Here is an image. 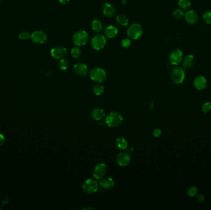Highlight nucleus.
Instances as JSON below:
<instances>
[{"label":"nucleus","instance_id":"obj_1","mask_svg":"<svg viewBox=\"0 0 211 210\" xmlns=\"http://www.w3.org/2000/svg\"><path fill=\"white\" fill-rule=\"evenodd\" d=\"M123 122L122 116L116 112H111L106 118V124L110 128L119 126Z\"/></svg>","mask_w":211,"mask_h":210},{"label":"nucleus","instance_id":"obj_2","mask_svg":"<svg viewBox=\"0 0 211 210\" xmlns=\"http://www.w3.org/2000/svg\"><path fill=\"white\" fill-rule=\"evenodd\" d=\"M106 72L104 69L100 67H95L93 68L89 72V77L90 78L98 83H102L106 79Z\"/></svg>","mask_w":211,"mask_h":210},{"label":"nucleus","instance_id":"obj_3","mask_svg":"<svg viewBox=\"0 0 211 210\" xmlns=\"http://www.w3.org/2000/svg\"><path fill=\"white\" fill-rule=\"evenodd\" d=\"M89 36L88 33L85 30H79L73 36V42L77 46H82L88 42Z\"/></svg>","mask_w":211,"mask_h":210},{"label":"nucleus","instance_id":"obj_4","mask_svg":"<svg viewBox=\"0 0 211 210\" xmlns=\"http://www.w3.org/2000/svg\"><path fill=\"white\" fill-rule=\"evenodd\" d=\"M127 34L130 39H137L143 34V28L139 24H133L128 28Z\"/></svg>","mask_w":211,"mask_h":210},{"label":"nucleus","instance_id":"obj_5","mask_svg":"<svg viewBox=\"0 0 211 210\" xmlns=\"http://www.w3.org/2000/svg\"><path fill=\"white\" fill-rule=\"evenodd\" d=\"M106 44V37L103 35H95L93 37L91 41V45L92 48L96 51L101 50L103 49Z\"/></svg>","mask_w":211,"mask_h":210},{"label":"nucleus","instance_id":"obj_6","mask_svg":"<svg viewBox=\"0 0 211 210\" xmlns=\"http://www.w3.org/2000/svg\"><path fill=\"white\" fill-rule=\"evenodd\" d=\"M185 78V72L182 67H176L171 73L172 81L176 85L182 83Z\"/></svg>","mask_w":211,"mask_h":210},{"label":"nucleus","instance_id":"obj_7","mask_svg":"<svg viewBox=\"0 0 211 210\" xmlns=\"http://www.w3.org/2000/svg\"><path fill=\"white\" fill-rule=\"evenodd\" d=\"M82 189L86 193L92 194L97 192L98 189V184L97 181L94 179H88L83 184Z\"/></svg>","mask_w":211,"mask_h":210},{"label":"nucleus","instance_id":"obj_8","mask_svg":"<svg viewBox=\"0 0 211 210\" xmlns=\"http://www.w3.org/2000/svg\"><path fill=\"white\" fill-rule=\"evenodd\" d=\"M183 57V54L182 51L180 49H175L170 53L169 56V60L171 64L174 66H178L181 62Z\"/></svg>","mask_w":211,"mask_h":210},{"label":"nucleus","instance_id":"obj_9","mask_svg":"<svg viewBox=\"0 0 211 210\" xmlns=\"http://www.w3.org/2000/svg\"><path fill=\"white\" fill-rule=\"evenodd\" d=\"M51 55L56 59H61L64 58L68 54L67 49L61 46H57L51 50Z\"/></svg>","mask_w":211,"mask_h":210},{"label":"nucleus","instance_id":"obj_10","mask_svg":"<svg viewBox=\"0 0 211 210\" xmlns=\"http://www.w3.org/2000/svg\"><path fill=\"white\" fill-rule=\"evenodd\" d=\"M30 38L36 44H43L47 40V35L42 30H36L31 34Z\"/></svg>","mask_w":211,"mask_h":210},{"label":"nucleus","instance_id":"obj_11","mask_svg":"<svg viewBox=\"0 0 211 210\" xmlns=\"http://www.w3.org/2000/svg\"><path fill=\"white\" fill-rule=\"evenodd\" d=\"M107 173V167L104 163H99L93 170V176L96 179H102Z\"/></svg>","mask_w":211,"mask_h":210},{"label":"nucleus","instance_id":"obj_12","mask_svg":"<svg viewBox=\"0 0 211 210\" xmlns=\"http://www.w3.org/2000/svg\"><path fill=\"white\" fill-rule=\"evenodd\" d=\"M131 161V158L128 153L123 152L119 154L116 157L117 163L121 166H127Z\"/></svg>","mask_w":211,"mask_h":210},{"label":"nucleus","instance_id":"obj_13","mask_svg":"<svg viewBox=\"0 0 211 210\" xmlns=\"http://www.w3.org/2000/svg\"><path fill=\"white\" fill-rule=\"evenodd\" d=\"M208 84L207 79L202 75L197 76L194 80V86L196 89L199 91L205 89Z\"/></svg>","mask_w":211,"mask_h":210},{"label":"nucleus","instance_id":"obj_14","mask_svg":"<svg viewBox=\"0 0 211 210\" xmlns=\"http://www.w3.org/2000/svg\"><path fill=\"white\" fill-rule=\"evenodd\" d=\"M74 72L78 76H85L88 73V67L82 62H78L73 66Z\"/></svg>","mask_w":211,"mask_h":210},{"label":"nucleus","instance_id":"obj_15","mask_svg":"<svg viewBox=\"0 0 211 210\" xmlns=\"http://www.w3.org/2000/svg\"><path fill=\"white\" fill-rule=\"evenodd\" d=\"M102 12L106 16L109 18L114 17L116 14V9L109 3H105L103 4L101 7Z\"/></svg>","mask_w":211,"mask_h":210},{"label":"nucleus","instance_id":"obj_16","mask_svg":"<svg viewBox=\"0 0 211 210\" xmlns=\"http://www.w3.org/2000/svg\"><path fill=\"white\" fill-rule=\"evenodd\" d=\"M185 18L186 21L190 24H195L199 20L198 14L194 10H190L185 14Z\"/></svg>","mask_w":211,"mask_h":210},{"label":"nucleus","instance_id":"obj_17","mask_svg":"<svg viewBox=\"0 0 211 210\" xmlns=\"http://www.w3.org/2000/svg\"><path fill=\"white\" fill-rule=\"evenodd\" d=\"M105 112L104 110L99 107L94 108L91 112L92 118L97 121H100L103 119L105 117Z\"/></svg>","mask_w":211,"mask_h":210},{"label":"nucleus","instance_id":"obj_18","mask_svg":"<svg viewBox=\"0 0 211 210\" xmlns=\"http://www.w3.org/2000/svg\"><path fill=\"white\" fill-rule=\"evenodd\" d=\"M196 63V58L192 54L187 55L183 61V66L185 68H191Z\"/></svg>","mask_w":211,"mask_h":210},{"label":"nucleus","instance_id":"obj_19","mask_svg":"<svg viewBox=\"0 0 211 210\" xmlns=\"http://www.w3.org/2000/svg\"><path fill=\"white\" fill-rule=\"evenodd\" d=\"M105 33L106 37L112 38L118 34V29L114 25H109L106 28Z\"/></svg>","mask_w":211,"mask_h":210},{"label":"nucleus","instance_id":"obj_20","mask_svg":"<svg viewBox=\"0 0 211 210\" xmlns=\"http://www.w3.org/2000/svg\"><path fill=\"white\" fill-rule=\"evenodd\" d=\"M100 184L101 187L105 189H110L114 187V181L112 178L108 177L101 180Z\"/></svg>","mask_w":211,"mask_h":210},{"label":"nucleus","instance_id":"obj_21","mask_svg":"<svg viewBox=\"0 0 211 210\" xmlns=\"http://www.w3.org/2000/svg\"><path fill=\"white\" fill-rule=\"evenodd\" d=\"M116 144L120 150H125L127 148L128 143L126 139L122 137H119L116 140Z\"/></svg>","mask_w":211,"mask_h":210},{"label":"nucleus","instance_id":"obj_22","mask_svg":"<svg viewBox=\"0 0 211 210\" xmlns=\"http://www.w3.org/2000/svg\"><path fill=\"white\" fill-rule=\"evenodd\" d=\"M91 29L96 32H100L103 30L102 23L99 20H93L91 22Z\"/></svg>","mask_w":211,"mask_h":210},{"label":"nucleus","instance_id":"obj_23","mask_svg":"<svg viewBox=\"0 0 211 210\" xmlns=\"http://www.w3.org/2000/svg\"><path fill=\"white\" fill-rule=\"evenodd\" d=\"M69 66V62L65 59H59V61L58 62V67L60 69V70L62 71L68 70Z\"/></svg>","mask_w":211,"mask_h":210},{"label":"nucleus","instance_id":"obj_24","mask_svg":"<svg viewBox=\"0 0 211 210\" xmlns=\"http://www.w3.org/2000/svg\"><path fill=\"white\" fill-rule=\"evenodd\" d=\"M116 19H117V22L121 26L125 27V26L128 25V19L124 15H122V14L118 15L116 18Z\"/></svg>","mask_w":211,"mask_h":210},{"label":"nucleus","instance_id":"obj_25","mask_svg":"<svg viewBox=\"0 0 211 210\" xmlns=\"http://www.w3.org/2000/svg\"><path fill=\"white\" fill-rule=\"evenodd\" d=\"M105 91V88L101 84H97L93 88V92L96 96L101 95Z\"/></svg>","mask_w":211,"mask_h":210},{"label":"nucleus","instance_id":"obj_26","mask_svg":"<svg viewBox=\"0 0 211 210\" xmlns=\"http://www.w3.org/2000/svg\"><path fill=\"white\" fill-rule=\"evenodd\" d=\"M178 6L182 10H187L191 6L190 0H179Z\"/></svg>","mask_w":211,"mask_h":210},{"label":"nucleus","instance_id":"obj_27","mask_svg":"<svg viewBox=\"0 0 211 210\" xmlns=\"http://www.w3.org/2000/svg\"><path fill=\"white\" fill-rule=\"evenodd\" d=\"M71 55L72 56V57L77 59L78 58L80 55H81V50L80 49L78 48V46H75L73 47L72 50H71Z\"/></svg>","mask_w":211,"mask_h":210},{"label":"nucleus","instance_id":"obj_28","mask_svg":"<svg viewBox=\"0 0 211 210\" xmlns=\"http://www.w3.org/2000/svg\"><path fill=\"white\" fill-rule=\"evenodd\" d=\"M203 19L206 24H211V11H206L203 15Z\"/></svg>","mask_w":211,"mask_h":210},{"label":"nucleus","instance_id":"obj_29","mask_svg":"<svg viewBox=\"0 0 211 210\" xmlns=\"http://www.w3.org/2000/svg\"><path fill=\"white\" fill-rule=\"evenodd\" d=\"M173 16L176 19H181L185 16V13L181 9H176L173 13Z\"/></svg>","mask_w":211,"mask_h":210},{"label":"nucleus","instance_id":"obj_30","mask_svg":"<svg viewBox=\"0 0 211 210\" xmlns=\"http://www.w3.org/2000/svg\"><path fill=\"white\" fill-rule=\"evenodd\" d=\"M202 112L204 113H208L211 110V102H206L202 107Z\"/></svg>","mask_w":211,"mask_h":210},{"label":"nucleus","instance_id":"obj_31","mask_svg":"<svg viewBox=\"0 0 211 210\" xmlns=\"http://www.w3.org/2000/svg\"><path fill=\"white\" fill-rule=\"evenodd\" d=\"M131 45V40L129 38H124L121 41V46L123 48H127Z\"/></svg>","mask_w":211,"mask_h":210},{"label":"nucleus","instance_id":"obj_32","mask_svg":"<svg viewBox=\"0 0 211 210\" xmlns=\"http://www.w3.org/2000/svg\"><path fill=\"white\" fill-rule=\"evenodd\" d=\"M31 36V35L28 32H22L19 34V38L22 40H25L29 39Z\"/></svg>","mask_w":211,"mask_h":210},{"label":"nucleus","instance_id":"obj_33","mask_svg":"<svg viewBox=\"0 0 211 210\" xmlns=\"http://www.w3.org/2000/svg\"><path fill=\"white\" fill-rule=\"evenodd\" d=\"M197 193V189L196 187H192L188 191V194L190 197H194Z\"/></svg>","mask_w":211,"mask_h":210},{"label":"nucleus","instance_id":"obj_34","mask_svg":"<svg viewBox=\"0 0 211 210\" xmlns=\"http://www.w3.org/2000/svg\"><path fill=\"white\" fill-rule=\"evenodd\" d=\"M161 129L159 128H156L153 131V136L155 138H159L161 135Z\"/></svg>","mask_w":211,"mask_h":210},{"label":"nucleus","instance_id":"obj_35","mask_svg":"<svg viewBox=\"0 0 211 210\" xmlns=\"http://www.w3.org/2000/svg\"><path fill=\"white\" fill-rule=\"evenodd\" d=\"M4 141H5L4 136L2 134H0V147L3 145V144L4 143Z\"/></svg>","mask_w":211,"mask_h":210},{"label":"nucleus","instance_id":"obj_36","mask_svg":"<svg viewBox=\"0 0 211 210\" xmlns=\"http://www.w3.org/2000/svg\"><path fill=\"white\" fill-rule=\"evenodd\" d=\"M197 199L199 202H203L205 200V197L204 195L203 194H200L199 195H198L197 197Z\"/></svg>","mask_w":211,"mask_h":210},{"label":"nucleus","instance_id":"obj_37","mask_svg":"<svg viewBox=\"0 0 211 210\" xmlns=\"http://www.w3.org/2000/svg\"><path fill=\"white\" fill-rule=\"evenodd\" d=\"M133 150H134V149H133V147H132V146L128 147V149H127L128 153H132V152H133Z\"/></svg>","mask_w":211,"mask_h":210},{"label":"nucleus","instance_id":"obj_38","mask_svg":"<svg viewBox=\"0 0 211 210\" xmlns=\"http://www.w3.org/2000/svg\"><path fill=\"white\" fill-rule=\"evenodd\" d=\"M70 0H59V3L62 4H66L69 2Z\"/></svg>","mask_w":211,"mask_h":210},{"label":"nucleus","instance_id":"obj_39","mask_svg":"<svg viewBox=\"0 0 211 210\" xmlns=\"http://www.w3.org/2000/svg\"><path fill=\"white\" fill-rule=\"evenodd\" d=\"M121 3L122 4H126V0H121Z\"/></svg>","mask_w":211,"mask_h":210},{"label":"nucleus","instance_id":"obj_40","mask_svg":"<svg viewBox=\"0 0 211 210\" xmlns=\"http://www.w3.org/2000/svg\"><path fill=\"white\" fill-rule=\"evenodd\" d=\"M153 104H154V103H153V102H152V103L151 104V105H150L151 107H149V108H150V109H152V108H153Z\"/></svg>","mask_w":211,"mask_h":210},{"label":"nucleus","instance_id":"obj_41","mask_svg":"<svg viewBox=\"0 0 211 210\" xmlns=\"http://www.w3.org/2000/svg\"><path fill=\"white\" fill-rule=\"evenodd\" d=\"M0 1H1V0H0Z\"/></svg>","mask_w":211,"mask_h":210}]
</instances>
